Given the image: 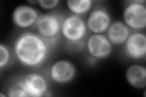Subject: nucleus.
Returning a JSON list of instances; mask_svg holds the SVG:
<instances>
[{
  "label": "nucleus",
  "instance_id": "f257e3e1",
  "mask_svg": "<svg viewBox=\"0 0 146 97\" xmlns=\"http://www.w3.org/2000/svg\"><path fill=\"white\" fill-rule=\"evenodd\" d=\"M55 46L35 32L25 31L15 38L13 52L21 65L35 69L46 63Z\"/></svg>",
  "mask_w": 146,
  "mask_h": 97
},
{
  "label": "nucleus",
  "instance_id": "f03ea898",
  "mask_svg": "<svg viewBox=\"0 0 146 97\" xmlns=\"http://www.w3.org/2000/svg\"><path fill=\"white\" fill-rule=\"evenodd\" d=\"M88 32L86 21L82 17L71 14L64 18L61 37L68 48L77 50L85 48Z\"/></svg>",
  "mask_w": 146,
  "mask_h": 97
},
{
  "label": "nucleus",
  "instance_id": "7ed1b4c3",
  "mask_svg": "<svg viewBox=\"0 0 146 97\" xmlns=\"http://www.w3.org/2000/svg\"><path fill=\"white\" fill-rule=\"evenodd\" d=\"M65 15L60 12H49L41 14L34 27L35 32L56 46L61 38L62 22Z\"/></svg>",
  "mask_w": 146,
  "mask_h": 97
},
{
  "label": "nucleus",
  "instance_id": "20e7f679",
  "mask_svg": "<svg viewBox=\"0 0 146 97\" xmlns=\"http://www.w3.org/2000/svg\"><path fill=\"white\" fill-rule=\"evenodd\" d=\"M122 21L132 32L144 30L146 27L145 0L127 1L122 12Z\"/></svg>",
  "mask_w": 146,
  "mask_h": 97
},
{
  "label": "nucleus",
  "instance_id": "39448f33",
  "mask_svg": "<svg viewBox=\"0 0 146 97\" xmlns=\"http://www.w3.org/2000/svg\"><path fill=\"white\" fill-rule=\"evenodd\" d=\"M16 82L26 92L28 97L49 96L48 78L39 72H30L20 78Z\"/></svg>",
  "mask_w": 146,
  "mask_h": 97
},
{
  "label": "nucleus",
  "instance_id": "423d86ee",
  "mask_svg": "<svg viewBox=\"0 0 146 97\" xmlns=\"http://www.w3.org/2000/svg\"><path fill=\"white\" fill-rule=\"evenodd\" d=\"M76 74L75 64L66 59H58L53 62L47 72L49 79L56 84L60 85L67 84L72 81Z\"/></svg>",
  "mask_w": 146,
  "mask_h": 97
},
{
  "label": "nucleus",
  "instance_id": "0eeeda50",
  "mask_svg": "<svg viewBox=\"0 0 146 97\" xmlns=\"http://www.w3.org/2000/svg\"><path fill=\"white\" fill-rule=\"evenodd\" d=\"M85 47L89 56L96 60L108 58L113 51V46L106 34H91L88 36Z\"/></svg>",
  "mask_w": 146,
  "mask_h": 97
},
{
  "label": "nucleus",
  "instance_id": "6e6552de",
  "mask_svg": "<svg viewBox=\"0 0 146 97\" xmlns=\"http://www.w3.org/2000/svg\"><path fill=\"white\" fill-rule=\"evenodd\" d=\"M85 21L92 34H105L112 23V18L106 7L97 6L91 9Z\"/></svg>",
  "mask_w": 146,
  "mask_h": 97
},
{
  "label": "nucleus",
  "instance_id": "1a4fd4ad",
  "mask_svg": "<svg viewBox=\"0 0 146 97\" xmlns=\"http://www.w3.org/2000/svg\"><path fill=\"white\" fill-rule=\"evenodd\" d=\"M41 14L34 7L27 4L17 6L12 13V21L18 29L28 30L34 29Z\"/></svg>",
  "mask_w": 146,
  "mask_h": 97
},
{
  "label": "nucleus",
  "instance_id": "9d476101",
  "mask_svg": "<svg viewBox=\"0 0 146 97\" xmlns=\"http://www.w3.org/2000/svg\"><path fill=\"white\" fill-rule=\"evenodd\" d=\"M124 46L127 58L133 61H142L146 57V36L143 31L131 32Z\"/></svg>",
  "mask_w": 146,
  "mask_h": 97
},
{
  "label": "nucleus",
  "instance_id": "9b49d317",
  "mask_svg": "<svg viewBox=\"0 0 146 97\" xmlns=\"http://www.w3.org/2000/svg\"><path fill=\"white\" fill-rule=\"evenodd\" d=\"M127 82L136 89H144L146 87V67L138 63L131 64L125 72Z\"/></svg>",
  "mask_w": 146,
  "mask_h": 97
},
{
  "label": "nucleus",
  "instance_id": "f8f14e48",
  "mask_svg": "<svg viewBox=\"0 0 146 97\" xmlns=\"http://www.w3.org/2000/svg\"><path fill=\"white\" fill-rule=\"evenodd\" d=\"M132 31L122 21L112 22L106 35L113 46H123Z\"/></svg>",
  "mask_w": 146,
  "mask_h": 97
},
{
  "label": "nucleus",
  "instance_id": "ddd939ff",
  "mask_svg": "<svg viewBox=\"0 0 146 97\" xmlns=\"http://www.w3.org/2000/svg\"><path fill=\"white\" fill-rule=\"evenodd\" d=\"M66 6L72 15L82 17L88 14L93 8L91 0H67Z\"/></svg>",
  "mask_w": 146,
  "mask_h": 97
},
{
  "label": "nucleus",
  "instance_id": "4468645a",
  "mask_svg": "<svg viewBox=\"0 0 146 97\" xmlns=\"http://www.w3.org/2000/svg\"><path fill=\"white\" fill-rule=\"evenodd\" d=\"M11 59V50L6 44H0V69L6 67Z\"/></svg>",
  "mask_w": 146,
  "mask_h": 97
},
{
  "label": "nucleus",
  "instance_id": "2eb2a0df",
  "mask_svg": "<svg viewBox=\"0 0 146 97\" xmlns=\"http://www.w3.org/2000/svg\"><path fill=\"white\" fill-rule=\"evenodd\" d=\"M7 95L9 97H28L24 89L16 82L8 89Z\"/></svg>",
  "mask_w": 146,
  "mask_h": 97
},
{
  "label": "nucleus",
  "instance_id": "dca6fc26",
  "mask_svg": "<svg viewBox=\"0 0 146 97\" xmlns=\"http://www.w3.org/2000/svg\"><path fill=\"white\" fill-rule=\"evenodd\" d=\"M60 0H38V5L44 11H51L60 4Z\"/></svg>",
  "mask_w": 146,
  "mask_h": 97
},
{
  "label": "nucleus",
  "instance_id": "f3484780",
  "mask_svg": "<svg viewBox=\"0 0 146 97\" xmlns=\"http://www.w3.org/2000/svg\"><path fill=\"white\" fill-rule=\"evenodd\" d=\"M27 4H29L30 6H33L34 5H38V0H35V1H27Z\"/></svg>",
  "mask_w": 146,
  "mask_h": 97
}]
</instances>
